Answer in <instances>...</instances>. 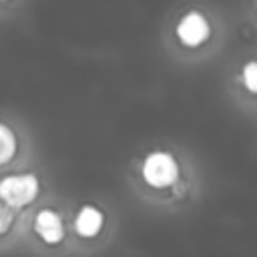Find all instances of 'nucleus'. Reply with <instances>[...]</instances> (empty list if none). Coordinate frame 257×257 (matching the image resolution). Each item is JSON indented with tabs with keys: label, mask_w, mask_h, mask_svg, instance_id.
<instances>
[{
	"label": "nucleus",
	"mask_w": 257,
	"mask_h": 257,
	"mask_svg": "<svg viewBox=\"0 0 257 257\" xmlns=\"http://www.w3.org/2000/svg\"><path fill=\"white\" fill-rule=\"evenodd\" d=\"M10 225H12V213H10V209H8L6 205L0 203V235H2Z\"/></svg>",
	"instance_id": "8"
},
{
	"label": "nucleus",
	"mask_w": 257,
	"mask_h": 257,
	"mask_svg": "<svg viewBox=\"0 0 257 257\" xmlns=\"http://www.w3.org/2000/svg\"><path fill=\"white\" fill-rule=\"evenodd\" d=\"M102 221H104V217H102V213L96 207L84 205L78 211L76 219H74V229H76V233L80 237H94L100 231Z\"/></svg>",
	"instance_id": "5"
},
{
	"label": "nucleus",
	"mask_w": 257,
	"mask_h": 257,
	"mask_svg": "<svg viewBox=\"0 0 257 257\" xmlns=\"http://www.w3.org/2000/svg\"><path fill=\"white\" fill-rule=\"evenodd\" d=\"M177 36L185 46H199L209 36L207 18L197 10L187 12L177 24Z\"/></svg>",
	"instance_id": "3"
},
{
	"label": "nucleus",
	"mask_w": 257,
	"mask_h": 257,
	"mask_svg": "<svg viewBox=\"0 0 257 257\" xmlns=\"http://www.w3.org/2000/svg\"><path fill=\"white\" fill-rule=\"evenodd\" d=\"M38 193V179L32 173L22 175H8L0 179V199L6 207H24L28 205Z\"/></svg>",
	"instance_id": "1"
},
{
	"label": "nucleus",
	"mask_w": 257,
	"mask_h": 257,
	"mask_svg": "<svg viewBox=\"0 0 257 257\" xmlns=\"http://www.w3.org/2000/svg\"><path fill=\"white\" fill-rule=\"evenodd\" d=\"M143 177L153 187H169L179 177V165L167 151H153L143 163Z\"/></svg>",
	"instance_id": "2"
},
{
	"label": "nucleus",
	"mask_w": 257,
	"mask_h": 257,
	"mask_svg": "<svg viewBox=\"0 0 257 257\" xmlns=\"http://www.w3.org/2000/svg\"><path fill=\"white\" fill-rule=\"evenodd\" d=\"M16 151V139H14V133L0 122V165L10 161L12 155Z\"/></svg>",
	"instance_id": "6"
},
{
	"label": "nucleus",
	"mask_w": 257,
	"mask_h": 257,
	"mask_svg": "<svg viewBox=\"0 0 257 257\" xmlns=\"http://www.w3.org/2000/svg\"><path fill=\"white\" fill-rule=\"evenodd\" d=\"M241 78H243V84H245L251 92H257V60H249V62L243 66Z\"/></svg>",
	"instance_id": "7"
},
{
	"label": "nucleus",
	"mask_w": 257,
	"mask_h": 257,
	"mask_svg": "<svg viewBox=\"0 0 257 257\" xmlns=\"http://www.w3.org/2000/svg\"><path fill=\"white\" fill-rule=\"evenodd\" d=\"M34 229L36 233L46 241V243H58L64 237V227H62V219L58 213H54L52 209H42L36 215L34 221Z\"/></svg>",
	"instance_id": "4"
}]
</instances>
